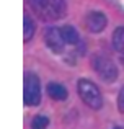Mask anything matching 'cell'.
<instances>
[{"label": "cell", "instance_id": "obj_1", "mask_svg": "<svg viewBox=\"0 0 124 129\" xmlns=\"http://www.w3.org/2000/svg\"><path fill=\"white\" fill-rule=\"evenodd\" d=\"M29 5L43 21H56L65 16V0H29Z\"/></svg>", "mask_w": 124, "mask_h": 129}, {"label": "cell", "instance_id": "obj_2", "mask_svg": "<svg viewBox=\"0 0 124 129\" xmlns=\"http://www.w3.org/2000/svg\"><path fill=\"white\" fill-rule=\"evenodd\" d=\"M77 90H78V95L83 100V103L88 105L90 108L100 110L103 106V96L100 93V88L88 79H80L77 83Z\"/></svg>", "mask_w": 124, "mask_h": 129}, {"label": "cell", "instance_id": "obj_3", "mask_svg": "<svg viewBox=\"0 0 124 129\" xmlns=\"http://www.w3.org/2000/svg\"><path fill=\"white\" fill-rule=\"evenodd\" d=\"M23 100L28 106H38L41 103V83L36 74H25L23 80Z\"/></svg>", "mask_w": 124, "mask_h": 129}, {"label": "cell", "instance_id": "obj_4", "mask_svg": "<svg viewBox=\"0 0 124 129\" xmlns=\"http://www.w3.org/2000/svg\"><path fill=\"white\" fill-rule=\"evenodd\" d=\"M92 64H93L95 72L98 74L105 82H116V79H118V67L114 66V62H113L109 57L95 56L93 60H92Z\"/></svg>", "mask_w": 124, "mask_h": 129}, {"label": "cell", "instance_id": "obj_5", "mask_svg": "<svg viewBox=\"0 0 124 129\" xmlns=\"http://www.w3.org/2000/svg\"><path fill=\"white\" fill-rule=\"evenodd\" d=\"M44 41H46V46L56 54H61L64 51V46H65V41H64V38H62L61 29L56 28V26H51V28L46 29Z\"/></svg>", "mask_w": 124, "mask_h": 129}, {"label": "cell", "instance_id": "obj_6", "mask_svg": "<svg viewBox=\"0 0 124 129\" xmlns=\"http://www.w3.org/2000/svg\"><path fill=\"white\" fill-rule=\"evenodd\" d=\"M85 25L90 33H101L108 25V18L103 12H90L85 16Z\"/></svg>", "mask_w": 124, "mask_h": 129}, {"label": "cell", "instance_id": "obj_7", "mask_svg": "<svg viewBox=\"0 0 124 129\" xmlns=\"http://www.w3.org/2000/svg\"><path fill=\"white\" fill-rule=\"evenodd\" d=\"M46 91H48V95L52 98L54 101H64L67 98V88L61 85V83H56V82H51L48 83V87H46Z\"/></svg>", "mask_w": 124, "mask_h": 129}, {"label": "cell", "instance_id": "obj_8", "mask_svg": "<svg viewBox=\"0 0 124 129\" xmlns=\"http://www.w3.org/2000/svg\"><path fill=\"white\" fill-rule=\"evenodd\" d=\"M61 33H62V38H64V41H65V44H72V46H73V44H78V41H80L78 31H77L72 25L62 26Z\"/></svg>", "mask_w": 124, "mask_h": 129}, {"label": "cell", "instance_id": "obj_9", "mask_svg": "<svg viewBox=\"0 0 124 129\" xmlns=\"http://www.w3.org/2000/svg\"><path fill=\"white\" fill-rule=\"evenodd\" d=\"M113 46L124 56V26H118L113 33Z\"/></svg>", "mask_w": 124, "mask_h": 129}, {"label": "cell", "instance_id": "obj_10", "mask_svg": "<svg viewBox=\"0 0 124 129\" xmlns=\"http://www.w3.org/2000/svg\"><path fill=\"white\" fill-rule=\"evenodd\" d=\"M34 31H36L34 21L28 15H25V18H23V38H25V43H28L34 36Z\"/></svg>", "mask_w": 124, "mask_h": 129}, {"label": "cell", "instance_id": "obj_11", "mask_svg": "<svg viewBox=\"0 0 124 129\" xmlns=\"http://www.w3.org/2000/svg\"><path fill=\"white\" fill-rule=\"evenodd\" d=\"M49 126V118L46 114H36L31 121V129H46Z\"/></svg>", "mask_w": 124, "mask_h": 129}, {"label": "cell", "instance_id": "obj_12", "mask_svg": "<svg viewBox=\"0 0 124 129\" xmlns=\"http://www.w3.org/2000/svg\"><path fill=\"white\" fill-rule=\"evenodd\" d=\"M118 110L121 113H124V87H121L119 95H118Z\"/></svg>", "mask_w": 124, "mask_h": 129}, {"label": "cell", "instance_id": "obj_13", "mask_svg": "<svg viewBox=\"0 0 124 129\" xmlns=\"http://www.w3.org/2000/svg\"><path fill=\"white\" fill-rule=\"evenodd\" d=\"M114 129H121V127H114Z\"/></svg>", "mask_w": 124, "mask_h": 129}]
</instances>
